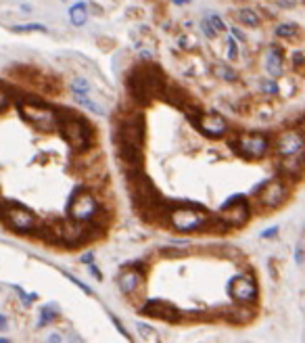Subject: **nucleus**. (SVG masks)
<instances>
[{
    "mask_svg": "<svg viewBox=\"0 0 305 343\" xmlns=\"http://www.w3.org/2000/svg\"><path fill=\"white\" fill-rule=\"evenodd\" d=\"M57 318V308L55 306H44L42 310H40V320H38V327L42 329L46 327L48 322H53Z\"/></svg>",
    "mask_w": 305,
    "mask_h": 343,
    "instance_id": "5701e85b",
    "label": "nucleus"
},
{
    "mask_svg": "<svg viewBox=\"0 0 305 343\" xmlns=\"http://www.w3.org/2000/svg\"><path fill=\"white\" fill-rule=\"evenodd\" d=\"M67 278H69L71 282H74V285H76V287H79V289H82V291H84V293H88V295H92V289H90V287H86V285H84V282H79V280H77L76 276H71V274H67Z\"/></svg>",
    "mask_w": 305,
    "mask_h": 343,
    "instance_id": "2f4dec72",
    "label": "nucleus"
},
{
    "mask_svg": "<svg viewBox=\"0 0 305 343\" xmlns=\"http://www.w3.org/2000/svg\"><path fill=\"white\" fill-rule=\"evenodd\" d=\"M303 61H305V57H303L301 50L293 53V67H295V72H301V69H303Z\"/></svg>",
    "mask_w": 305,
    "mask_h": 343,
    "instance_id": "c85d7f7f",
    "label": "nucleus"
},
{
    "mask_svg": "<svg viewBox=\"0 0 305 343\" xmlns=\"http://www.w3.org/2000/svg\"><path fill=\"white\" fill-rule=\"evenodd\" d=\"M71 90L76 92V96H86V94H90V82L84 78H76L71 82Z\"/></svg>",
    "mask_w": 305,
    "mask_h": 343,
    "instance_id": "b1692460",
    "label": "nucleus"
},
{
    "mask_svg": "<svg viewBox=\"0 0 305 343\" xmlns=\"http://www.w3.org/2000/svg\"><path fill=\"white\" fill-rule=\"evenodd\" d=\"M171 2H174V4H178V6H182V4H188L190 0H171Z\"/></svg>",
    "mask_w": 305,
    "mask_h": 343,
    "instance_id": "79ce46f5",
    "label": "nucleus"
},
{
    "mask_svg": "<svg viewBox=\"0 0 305 343\" xmlns=\"http://www.w3.org/2000/svg\"><path fill=\"white\" fill-rule=\"evenodd\" d=\"M278 235V226H272L268 230H263L261 233V239H272V237H276Z\"/></svg>",
    "mask_w": 305,
    "mask_h": 343,
    "instance_id": "72a5a7b5",
    "label": "nucleus"
},
{
    "mask_svg": "<svg viewBox=\"0 0 305 343\" xmlns=\"http://www.w3.org/2000/svg\"><path fill=\"white\" fill-rule=\"evenodd\" d=\"M88 268H90V272H92V274H94V276H96L98 280H100V278H103V274H100V272H98V268L94 266V261H92V264H88Z\"/></svg>",
    "mask_w": 305,
    "mask_h": 343,
    "instance_id": "e433bc0d",
    "label": "nucleus"
},
{
    "mask_svg": "<svg viewBox=\"0 0 305 343\" xmlns=\"http://www.w3.org/2000/svg\"><path fill=\"white\" fill-rule=\"evenodd\" d=\"M261 90H263V92L276 94V92H278V84L274 82V80H266V82H261Z\"/></svg>",
    "mask_w": 305,
    "mask_h": 343,
    "instance_id": "c756f323",
    "label": "nucleus"
},
{
    "mask_svg": "<svg viewBox=\"0 0 305 343\" xmlns=\"http://www.w3.org/2000/svg\"><path fill=\"white\" fill-rule=\"evenodd\" d=\"M140 282H142V274L136 270H126V272H121V276L117 278V285H119V291L124 295H130L132 291H136L140 287Z\"/></svg>",
    "mask_w": 305,
    "mask_h": 343,
    "instance_id": "f3484780",
    "label": "nucleus"
},
{
    "mask_svg": "<svg viewBox=\"0 0 305 343\" xmlns=\"http://www.w3.org/2000/svg\"><path fill=\"white\" fill-rule=\"evenodd\" d=\"M19 113L38 132L48 134L59 130V113L53 107H46L42 103H19Z\"/></svg>",
    "mask_w": 305,
    "mask_h": 343,
    "instance_id": "f257e3e1",
    "label": "nucleus"
},
{
    "mask_svg": "<svg viewBox=\"0 0 305 343\" xmlns=\"http://www.w3.org/2000/svg\"><path fill=\"white\" fill-rule=\"evenodd\" d=\"M76 98H77V103H79V105L86 107V109H90L92 113H96V115H103V113H105V109H103V107H98V105L94 103V100H90V98H88V94H86V96H76Z\"/></svg>",
    "mask_w": 305,
    "mask_h": 343,
    "instance_id": "393cba45",
    "label": "nucleus"
},
{
    "mask_svg": "<svg viewBox=\"0 0 305 343\" xmlns=\"http://www.w3.org/2000/svg\"><path fill=\"white\" fill-rule=\"evenodd\" d=\"M192 122L207 138H222L228 132V119L218 113H199L197 117H192Z\"/></svg>",
    "mask_w": 305,
    "mask_h": 343,
    "instance_id": "9d476101",
    "label": "nucleus"
},
{
    "mask_svg": "<svg viewBox=\"0 0 305 343\" xmlns=\"http://www.w3.org/2000/svg\"><path fill=\"white\" fill-rule=\"evenodd\" d=\"M287 197H289V182L282 178L270 180L257 193V201L263 207H278L287 201Z\"/></svg>",
    "mask_w": 305,
    "mask_h": 343,
    "instance_id": "1a4fd4ad",
    "label": "nucleus"
},
{
    "mask_svg": "<svg viewBox=\"0 0 305 343\" xmlns=\"http://www.w3.org/2000/svg\"><path fill=\"white\" fill-rule=\"evenodd\" d=\"M67 214L71 220L88 224L92 222L94 216L98 214V201L94 199L92 193L84 190V186L79 184L74 188V193L69 195V205H67Z\"/></svg>",
    "mask_w": 305,
    "mask_h": 343,
    "instance_id": "7ed1b4c3",
    "label": "nucleus"
},
{
    "mask_svg": "<svg viewBox=\"0 0 305 343\" xmlns=\"http://www.w3.org/2000/svg\"><path fill=\"white\" fill-rule=\"evenodd\" d=\"M299 34H301V27L297 25V23H280L278 27H276V36L278 38H282V40H295V38H299Z\"/></svg>",
    "mask_w": 305,
    "mask_h": 343,
    "instance_id": "aec40b11",
    "label": "nucleus"
},
{
    "mask_svg": "<svg viewBox=\"0 0 305 343\" xmlns=\"http://www.w3.org/2000/svg\"><path fill=\"white\" fill-rule=\"evenodd\" d=\"M88 235L86 226L82 224V222H76V220H65V222H59L57 228H55V237L63 239L65 243L69 245H76L79 243L84 237Z\"/></svg>",
    "mask_w": 305,
    "mask_h": 343,
    "instance_id": "ddd939ff",
    "label": "nucleus"
},
{
    "mask_svg": "<svg viewBox=\"0 0 305 343\" xmlns=\"http://www.w3.org/2000/svg\"><path fill=\"white\" fill-rule=\"evenodd\" d=\"M276 153L284 159V157H293V155H299L303 153V136L299 130H287V132H282L278 138H276Z\"/></svg>",
    "mask_w": 305,
    "mask_h": 343,
    "instance_id": "9b49d317",
    "label": "nucleus"
},
{
    "mask_svg": "<svg viewBox=\"0 0 305 343\" xmlns=\"http://www.w3.org/2000/svg\"><path fill=\"white\" fill-rule=\"evenodd\" d=\"M207 21H209V25L213 27V32H216V34L228 32V27H226V23H224L222 17H218V15H207Z\"/></svg>",
    "mask_w": 305,
    "mask_h": 343,
    "instance_id": "a878e982",
    "label": "nucleus"
},
{
    "mask_svg": "<svg viewBox=\"0 0 305 343\" xmlns=\"http://www.w3.org/2000/svg\"><path fill=\"white\" fill-rule=\"evenodd\" d=\"M236 19L247 27H257L259 25V15L255 11H251V8H238Z\"/></svg>",
    "mask_w": 305,
    "mask_h": 343,
    "instance_id": "412c9836",
    "label": "nucleus"
},
{
    "mask_svg": "<svg viewBox=\"0 0 305 343\" xmlns=\"http://www.w3.org/2000/svg\"><path fill=\"white\" fill-rule=\"evenodd\" d=\"M69 21L76 27L86 25V21H88V4L86 2H76L74 6H71L69 8Z\"/></svg>",
    "mask_w": 305,
    "mask_h": 343,
    "instance_id": "6ab92c4d",
    "label": "nucleus"
},
{
    "mask_svg": "<svg viewBox=\"0 0 305 343\" xmlns=\"http://www.w3.org/2000/svg\"><path fill=\"white\" fill-rule=\"evenodd\" d=\"M48 343H61V335H57V333H55V335H50Z\"/></svg>",
    "mask_w": 305,
    "mask_h": 343,
    "instance_id": "ea45409f",
    "label": "nucleus"
},
{
    "mask_svg": "<svg viewBox=\"0 0 305 343\" xmlns=\"http://www.w3.org/2000/svg\"><path fill=\"white\" fill-rule=\"evenodd\" d=\"M113 136L121 143L142 147V143H145V117H142V113H138V111L136 113H124L115 122Z\"/></svg>",
    "mask_w": 305,
    "mask_h": 343,
    "instance_id": "20e7f679",
    "label": "nucleus"
},
{
    "mask_svg": "<svg viewBox=\"0 0 305 343\" xmlns=\"http://www.w3.org/2000/svg\"><path fill=\"white\" fill-rule=\"evenodd\" d=\"M228 295L236 301H242V304H251L257 297V287L249 276H234L228 285Z\"/></svg>",
    "mask_w": 305,
    "mask_h": 343,
    "instance_id": "f8f14e48",
    "label": "nucleus"
},
{
    "mask_svg": "<svg viewBox=\"0 0 305 343\" xmlns=\"http://www.w3.org/2000/svg\"><path fill=\"white\" fill-rule=\"evenodd\" d=\"M171 226L180 233H195L209 224V214L197 205H178L169 214Z\"/></svg>",
    "mask_w": 305,
    "mask_h": 343,
    "instance_id": "f03ea898",
    "label": "nucleus"
},
{
    "mask_svg": "<svg viewBox=\"0 0 305 343\" xmlns=\"http://www.w3.org/2000/svg\"><path fill=\"white\" fill-rule=\"evenodd\" d=\"M67 343H86V341L79 337L77 333H69V335H67Z\"/></svg>",
    "mask_w": 305,
    "mask_h": 343,
    "instance_id": "f704fd0d",
    "label": "nucleus"
},
{
    "mask_svg": "<svg viewBox=\"0 0 305 343\" xmlns=\"http://www.w3.org/2000/svg\"><path fill=\"white\" fill-rule=\"evenodd\" d=\"M216 69H218V72H216V74H218L220 78H224V80H234V78H236V74H234V72H232V69H230V67H226V65H218Z\"/></svg>",
    "mask_w": 305,
    "mask_h": 343,
    "instance_id": "bb28decb",
    "label": "nucleus"
},
{
    "mask_svg": "<svg viewBox=\"0 0 305 343\" xmlns=\"http://www.w3.org/2000/svg\"><path fill=\"white\" fill-rule=\"evenodd\" d=\"M201 29H203V34H205L207 38H211V40H213V38H218V34L213 32V27H211V25H209V21H207V17H203V19H201Z\"/></svg>",
    "mask_w": 305,
    "mask_h": 343,
    "instance_id": "cd10ccee",
    "label": "nucleus"
},
{
    "mask_svg": "<svg viewBox=\"0 0 305 343\" xmlns=\"http://www.w3.org/2000/svg\"><path fill=\"white\" fill-rule=\"evenodd\" d=\"M82 261H84V264H92V261H94V254H84L82 256Z\"/></svg>",
    "mask_w": 305,
    "mask_h": 343,
    "instance_id": "58836bf2",
    "label": "nucleus"
},
{
    "mask_svg": "<svg viewBox=\"0 0 305 343\" xmlns=\"http://www.w3.org/2000/svg\"><path fill=\"white\" fill-rule=\"evenodd\" d=\"M249 216H251V207H249L247 199L242 195L232 197L220 209V220L226 226H240V224H245V222L249 220Z\"/></svg>",
    "mask_w": 305,
    "mask_h": 343,
    "instance_id": "6e6552de",
    "label": "nucleus"
},
{
    "mask_svg": "<svg viewBox=\"0 0 305 343\" xmlns=\"http://www.w3.org/2000/svg\"><path fill=\"white\" fill-rule=\"evenodd\" d=\"M115 151H117V159L124 166H128L130 170H136L142 164V153L140 147L130 145V143H121V140H115Z\"/></svg>",
    "mask_w": 305,
    "mask_h": 343,
    "instance_id": "4468645a",
    "label": "nucleus"
},
{
    "mask_svg": "<svg viewBox=\"0 0 305 343\" xmlns=\"http://www.w3.org/2000/svg\"><path fill=\"white\" fill-rule=\"evenodd\" d=\"M0 343H11V341H8V339H0Z\"/></svg>",
    "mask_w": 305,
    "mask_h": 343,
    "instance_id": "37998d69",
    "label": "nucleus"
},
{
    "mask_svg": "<svg viewBox=\"0 0 305 343\" xmlns=\"http://www.w3.org/2000/svg\"><path fill=\"white\" fill-rule=\"evenodd\" d=\"M8 105V92L4 88H0V111H4Z\"/></svg>",
    "mask_w": 305,
    "mask_h": 343,
    "instance_id": "473e14b6",
    "label": "nucleus"
},
{
    "mask_svg": "<svg viewBox=\"0 0 305 343\" xmlns=\"http://www.w3.org/2000/svg\"><path fill=\"white\" fill-rule=\"evenodd\" d=\"M228 57L230 59H236L238 57V46L234 42V38H228Z\"/></svg>",
    "mask_w": 305,
    "mask_h": 343,
    "instance_id": "7c9ffc66",
    "label": "nucleus"
},
{
    "mask_svg": "<svg viewBox=\"0 0 305 343\" xmlns=\"http://www.w3.org/2000/svg\"><path fill=\"white\" fill-rule=\"evenodd\" d=\"M266 69L272 78H280L284 74V50L278 44H272L266 55Z\"/></svg>",
    "mask_w": 305,
    "mask_h": 343,
    "instance_id": "2eb2a0df",
    "label": "nucleus"
},
{
    "mask_svg": "<svg viewBox=\"0 0 305 343\" xmlns=\"http://www.w3.org/2000/svg\"><path fill=\"white\" fill-rule=\"evenodd\" d=\"M0 329H6V316L0 314Z\"/></svg>",
    "mask_w": 305,
    "mask_h": 343,
    "instance_id": "a19ab883",
    "label": "nucleus"
},
{
    "mask_svg": "<svg viewBox=\"0 0 305 343\" xmlns=\"http://www.w3.org/2000/svg\"><path fill=\"white\" fill-rule=\"evenodd\" d=\"M230 147L247 159H261L270 153V138L261 132H247L236 136V140H232Z\"/></svg>",
    "mask_w": 305,
    "mask_h": 343,
    "instance_id": "423d86ee",
    "label": "nucleus"
},
{
    "mask_svg": "<svg viewBox=\"0 0 305 343\" xmlns=\"http://www.w3.org/2000/svg\"><path fill=\"white\" fill-rule=\"evenodd\" d=\"M4 218L8 226L19 230V233H29L38 226V218L29 207L19 205V203H6L4 205Z\"/></svg>",
    "mask_w": 305,
    "mask_h": 343,
    "instance_id": "0eeeda50",
    "label": "nucleus"
},
{
    "mask_svg": "<svg viewBox=\"0 0 305 343\" xmlns=\"http://www.w3.org/2000/svg\"><path fill=\"white\" fill-rule=\"evenodd\" d=\"M59 130L61 134H63V138L67 140V145L77 151V153H84V151L90 147V132L86 124L82 122L79 117H59Z\"/></svg>",
    "mask_w": 305,
    "mask_h": 343,
    "instance_id": "39448f33",
    "label": "nucleus"
},
{
    "mask_svg": "<svg viewBox=\"0 0 305 343\" xmlns=\"http://www.w3.org/2000/svg\"><path fill=\"white\" fill-rule=\"evenodd\" d=\"M11 32H15V34H27V32H42V34H46L48 27L42 25V23H25V25H13Z\"/></svg>",
    "mask_w": 305,
    "mask_h": 343,
    "instance_id": "4be33fe9",
    "label": "nucleus"
},
{
    "mask_svg": "<svg viewBox=\"0 0 305 343\" xmlns=\"http://www.w3.org/2000/svg\"><path fill=\"white\" fill-rule=\"evenodd\" d=\"M147 314H155L157 318H165V320H176L178 318V312L176 308H171L169 304H165V301H149V306L145 308Z\"/></svg>",
    "mask_w": 305,
    "mask_h": 343,
    "instance_id": "a211bd4d",
    "label": "nucleus"
},
{
    "mask_svg": "<svg viewBox=\"0 0 305 343\" xmlns=\"http://www.w3.org/2000/svg\"><path fill=\"white\" fill-rule=\"evenodd\" d=\"M301 174H303V157H301V153L282 159V164H280V178L282 180L289 178V182H291V180L301 178Z\"/></svg>",
    "mask_w": 305,
    "mask_h": 343,
    "instance_id": "dca6fc26",
    "label": "nucleus"
},
{
    "mask_svg": "<svg viewBox=\"0 0 305 343\" xmlns=\"http://www.w3.org/2000/svg\"><path fill=\"white\" fill-rule=\"evenodd\" d=\"M230 34H232V38H234V40H245V34H242L238 27H232V29H230Z\"/></svg>",
    "mask_w": 305,
    "mask_h": 343,
    "instance_id": "c9c22d12",
    "label": "nucleus"
},
{
    "mask_svg": "<svg viewBox=\"0 0 305 343\" xmlns=\"http://www.w3.org/2000/svg\"><path fill=\"white\" fill-rule=\"evenodd\" d=\"M295 257H297V264L301 266V264H303V247H301V243H299V247H297V256H295Z\"/></svg>",
    "mask_w": 305,
    "mask_h": 343,
    "instance_id": "4c0bfd02",
    "label": "nucleus"
}]
</instances>
